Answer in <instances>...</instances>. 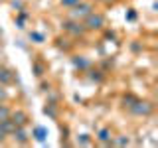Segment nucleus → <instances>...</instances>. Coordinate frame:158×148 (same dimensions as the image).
<instances>
[{"label":"nucleus","instance_id":"nucleus-12","mask_svg":"<svg viewBox=\"0 0 158 148\" xmlns=\"http://www.w3.org/2000/svg\"><path fill=\"white\" fill-rule=\"evenodd\" d=\"M32 69H34V75H36V77H42L44 73H46V65L40 63V61H34L32 63Z\"/></svg>","mask_w":158,"mask_h":148},{"label":"nucleus","instance_id":"nucleus-19","mask_svg":"<svg viewBox=\"0 0 158 148\" xmlns=\"http://www.w3.org/2000/svg\"><path fill=\"white\" fill-rule=\"evenodd\" d=\"M30 39H34L36 43H42L44 42V36H42V34H38V32H30Z\"/></svg>","mask_w":158,"mask_h":148},{"label":"nucleus","instance_id":"nucleus-7","mask_svg":"<svg viewBox=\"0 0 158 148\" xmlns=\"http://www.w3.org/2000/svg\"><path fill=\"white\" fill-rule=\"evenodd\" d=\"M111 140H113L111 128H109V126L99 128V132H97V142H99V144H101V146H111Z\"/></svg>","mask_w":158,"mask_h":148},{"label":"nucleus","instance_id":"nucleus-17","mask_svg":"<svg viewBox=\"0 0 158 148\" xmlns=\"http://www.w3.org/2000/svg\"><path fill=\"white\" fill-rule=\"evenodd\" d=\"M79 2H81V0H59V4H61V6H65V8H73Z\"/></svg>","mask_w":158,"mask_h":148},{"label":"nucleus","instance_id":"nucleus-23","mask_svg":"<svg viewBox=\"0 0 158 148\" xmlns=\"http://www.w3.org/2000/svg\"><path fill=\"white\" fill-rule=\"evenodd\" d=\"M127 18H128V20H135V18H136V14H135V12H132V10H131V12L127 14Z\"/></svg>","mask_w":158,"mask_h":148},{"label":"nucleus","instance_id":"nucleus-16","mask_svg":"<svg viewBox=\"0 0 158 148\" xmlns=\"http://www.w3.org/2000/svg\"><path fill=\"white\" fill-rule=\"evenodd\" d=\"M135 101H136V97L128 93V95H125V97H123V107H125V109H131V105H132Z\"/></svg>","mask_w":158,"mask_h":148},{"label":"nucleus","instance_id":"nucleus-22","mask_svg":"<svg viewBox=\"0 0 158 148\" xmlns=\"http://www.w3.org/2000/svg\"><path fill=\"white\" fill-rule=\"evenodd\" d=\"M4 138H6V132L0 128V144H4Z\"/></svg>","mask_w":158,"mask_h":148},{"label":"nucleus","instance_id":"nucleus-4","mask_svg":"<svg viewBox=\"0 0 158 148\" xmlns=\"http://www.w3.org/2000/svg\"><path fill=\"white\" fill-rule=\"evenodd\" d=\"M93 10H95V6H93L91 2H85V0H81L79 4H75V6L71 8V12H69V18H73V20H83L89 12H93Z\"/></svg>","mask_w":158,"mask_h":148},{"label":"nucleus","instance_id":"nucleus-6","mask_svg":"<svg viewBox=\"0 0 158 148\" xmlns=\"http://www.w3.org/2000/svg\"><path fill=\"white\" fill-rule=\"evenodd\" d=\"M12 136H14V140L18 142V144H28L30 140H32V136H30V132L26 130V126H16V130L12 132Z\"/></svg>","mask_w":158,"mask_h":148},{"label":"nucleus","instance_id":"nucleus-2","mask_svg":"<svg viewBox=\"0 0 158 148\" xmlns=\"http://www.w3.org/2000/svg\"><path fill=\"white\" fill-rule=\"evenodd\" d=\"M61 26H63V30H65L69 36H73V38H83V36H85V32H87L81 20H73V18L65 20Z\"/></svg>","mask_w":158,"mask_h":148},{"label":"nucleus","instance_id":"nucleus-8","mask_svg":"<svg viewBox=\"0 0 158 148\" xmlns=\"http://www.w3.org/2000/svg\"><path fill=\"white\" fill-rule=\"evenodd\" d=\"M10 83H14V73L12 69L8 67H0V85H10Z\"/></svg>","mask_w":158,"mask_h":148},{"label":"nucleus","instance_id":"nucleus-11","mask_svg":"<svg viewBox=\"0 0 158 148\" xmlns=\"http://www.w3.org/2000/svg\"><path fill=\"white\" fill-rule=\"evenodd\" d=\"M71 61H73V65H75L77 69H81V71L89 67V61H87V59L83 57V56H75V57H71Z\"/></svg>","mask_w":158,"mask_h":148},{"label":"nucleus","instance_id":"nucleus-3","mask_svg":"<svg viewBox=\"0 0 158 148\" xmlns=\"http://www.w3.org/2000/svg\"><path fill=\"white\" fill-rule=\"evenodd\" d=\"M128 111H131L132 115H136V117H148V115H152V111H154V105H152L150 101H138L136 99Z\"/></svg>","mask_w":158,"mask_h":148},{"label":"nucleus","instance_id":"nucleus-5","mask_svg":"<svg viewBox=\"0 0 158 148\" xmlns=\"http://www.w3.org/2000/svg\"><path fill=\"white\" fill-rule=\"evenodd\" d=\"M10 118L14 121V125L16 126H28L30 125V115L26 111H22V109H16V111L10 113Z\"/></svg>","mask_w":158,"mask_h":148},{"label":"nucleus","instance_id":"nucleus-21","mask_svg":"<svg viewBox=\"0 0 158 148\" xmlns=\"http://www.w3.org/2000/svg\"><path fill=\"white\" fill-rule=\"evenodd\" d=\"M8 99V93H6V89H4V85H0V103H4Z\"/></svg>","mask_w":158,"mask_h":148},{"label":"nucleus","instance_id":"nucleus-15","mask_svg":"<svg viewBox=\"0 0 158 148\" xmlns=\"http://www.w3.org/2000/svg\"><path fill=\"white\" fill-rule=\"evenodd\" d=\"M56 103H52V105H48V107H44V113H46L48 117H52V118H56L57 117V111H56Z\"/></svg>","mask_w":158,"mask_h":148},{"label":"nucleus","instance_id":"nucleus-10","mask_svg":"<svg viewBox=\"0 0 158 148\" xmlns=\"http://www.w3.org/2000/svg\"><path fill=\"white\" fill-rule=\"evenodd\" d=\"M0 128H2V130L6 132V136H8V134H12V132L16 130V125H14L12 118H4V121H0Z\"/></svg>","mask_w":158,"mask_h":148},{"label":"nucleus","instance_id":"nucleus-9","mask_svg":"<svg viewBox=\"0 0 158 148\" xmlns=\"http://www.w3.org/2000/svg\"><path fill=\"white\" fill-rule=\"evenodd\" d=\"M32 136L36 138L38 142H46V138H48V128L46 126H34V130H32Z\"/></svg>","mask_w":158,"mask_h":148},{"label":"nucleus","instance_id":"nucleus-14","mask_svg":"<svg viewBox=\"0 0 158 148\" xmlns=\"http://www.w3.org/2000/svg\"><path fill=\"white\" fill-rule=\"evenodd\" d=\"M10 113H12V109H10L8 105H4V103H0V121L10 118Z\"/></svg>","mask_w":158,"mask_h":148},{"label":"nucleus","instance_id":"nucleus-13","mask_svg":"<svg viewBox=\"0 0 158 148\" xmlns=\"http://www.w3.org/2000/svg\"><path fill=\"white\" fill-rule=\"evenodd\" d=\"M128 142H131V138H128V136L118 134L117 138H113V140H111V144H115V146H127Z\"/></svg>","mask_w":158,"mask_h":148},{"label":"nucleus","instance_id":"nucleus-20","mask_svg":"<svg viewBox=\"0 0 158 148\" xmlns=\"http://www.w3.org/2000/svg\"><path fill=\"white\" fill-rule=\"evenodd\" d=\"M103 77H105L103 71H91V79H93V81H103Z\"/></svg>","mask_w":158,"mask_h":148},{"label":"nucleus","instance_id":"nucleus-1","mask_svg":"<svg viewBox=\"0 0 158 148\" xmlns=\"http://www.w3.org/2000/svg\"><path fill=\"white\" fill-rule=\"evenodd\" d=\"M81 22H83V26H85L87 32H95V30H103V28H105V16H103L101 12H95V10L89 12Z\"/></svg>","mask_w":158,"mask_h":148},{"label":"nucleus","instance_id":"nucleus-18","mask_svg":"<svg viewBox=\"0 0 158 148\" xmlns=\"http://www.w3.org/2000/svg\"><path fill=\"white\" fill-rule=\"evenodd\" d=\"M77 142L81 146H89L91 144V138H89V134H81V138H77Z\"/></svg>","mask_w":158,"mask_h":148}]
</instances>
